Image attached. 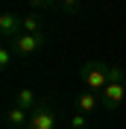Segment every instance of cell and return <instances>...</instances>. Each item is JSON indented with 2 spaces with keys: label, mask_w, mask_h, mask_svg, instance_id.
Wrapping results in <instances>:
<instances>
[{
  "label": "cell",
  "mask_w": 126,
  "mask_h": 129,
  "mask_svg": "<svg viewBox=\"0 0 126 129\" xmlns=\"http://www.w3.org/2000/svg\"><path fill=\"white\" fill-rule=\"evenodd\" d=\"M79 79L85 82L88 91H97V94H100V91L109 85V64L100 62V59H91V62H85L79 68Z\"/></svg>",
  "instance_id": "cell-1"
},
{
  "label": "cell",
  "mask_w": 126,
  "mask_h": 129,
  "mask_svg": "<svg viewBox=\"0 0 126 129\" xmlns=\"http://www.w3.org/2000/svg\"><path fill=\"white\" fill-rule=\"evenodd\" d=\"M47 44V35L44 32H21L18 38H12L6 44L15 56H32V53H38L41 47Z\"/></svg>",
  "instance_id": "cell-2"
},
{
  "label": "cell",
  "mask_w": 126,
  "mask_h": 129,
  "mask_svg": "<svg viewBox=\"0 0 126 129\" xmlns=\"http://www.w3.org/2000/svg\"><path fill=\"white\" fill-rule=\"evenodd\" d=\"M56 123H59V117H56V106L53 100H38V106L29 112V126L26 129H56Z\"/></svg>",
  "instance_id": "cell-3"
},
{
  "label": "cell",
  "mask_w": 126,
  "mask_h": 129,
  "mask_svg": "<svg viewBox=\"0 0 126 129\" xmlns=\"http://www.w3.org/2000/svg\"><path fill=\"white\" fill-rule=\"evenodd\" d=\"M123 100H126V82H109V85L100 91V106L106 109V112L120 109Z\"/></svg>",
  "instance_id": "cell-4"
},
{
  "label": "cell",
  "mask_w": 126,
  "mask_h": 129,
  "mask_svg": "<svg viewBox=\"0 0 126 129\" xmlns=\"http://www.w3.org/2000/svg\"><path fill=\"white\" fill-rule=\"evenodd\" d=\"M0 32H3V38H6V44L12 38H18V35H21V18L15 15V12H3V15H0Z\"/></svg>",
  "instance_id": "cell-5"
},
{
  "label": "cell",
  "mask_w": 126,
  "mask_h": 129,
  "mask_svg": "<svg viewBox=\"0 0 126 129\" xmlns=\"http://www.w3.org/2000/svg\"><path fill=\"white\" fill-rule=\"evenodd\" d=\"M100 109V94L97 91H82V94L76 97V112H82V114H91V112H97Z\"/></svg>",
  "instance_id": "cell-6"
},
{
  "label": "cell",
  "mask_w": 126,
  "mask_h": 129,
  "mask_svg": "<svg viewBox=\"0 0 126 129\" xmlns=\"http://www.w3.org/2000/svg\"><path fill=\"white\" fill-rule=\"evenodd\" d=\"M6 123L9 126H29V112H26V109H21V106H12V109H9L6 112Z\"/></svg>",
  "instance_id": "cell-7"
},
{
  "label": "cell",
  "mask_w": 126,
  "mask_h": 129,
  "mask_svg": "<svg viewBox=\"0 0 126 129\" xmlns=\"http://www.w3.org/2000/svg\"><path fill=\"white\" fill-rule=\"evenodd\" d=\"M38 100H41V97L35 94L32 88H21V91H18V97H15V106H21V109H26V112H32V109L38 106Z\"/></svg>",
  "instance_id": "cell-8"
},
{
  "label": "cell",
  "mask_w": 126,
  "mask_h": 129,
  "mask_svg": "<svg viewBox=\"0 0 126 129\" xmlns=\"http://www.w3.org/2000/svg\"><path fill=\"white\" fill-rule=\"evenodd\" d=\"M21 29H24V32H41V18L35 15V12L24 15V18H21Z\"/></svg>",
  "instance_id": "cell-9"
},
{
  "label": "cell",
  "mask_w": 126,
  "mask_h": 129,
  "mask_svg": "<svg viewBox=\"0 0 126 129\" xmlns=\"http://www.w3.org/2000/svg\"><path fill=\"white\" fill-rule=\"evenodd\" d=\"M71 129H88V114L76 112V114L71 117Z\"/></svg>",
  "instance_id": "cell-10"
},
{
  "label": "cell",
  "mask_w": 126,
  "mask_h": 129,
  "mask_svg": "<svg viewBox=\"0 0 126 129\" xmlns=\"http://www.w3.org/2000/svg\"><path fill=\"white\" fill-rule=\"evenodd\" d=\"M123 79H126L123 68H117V64H109V82H123Z\"/></svg>",
  "instance_id": "cell-11"
},
{
  "label": "cell",
  "mask_w": 126,
  "mask_h": 129,
  "mask_svg": "<svg viewBox=\"0 0 126 129\" xmlns=\"http://www.w3.org/2000/svg\"><path fill=\"white\" fill-rule=\"evenodd\" d=\"M12 59H15V53H12L9 47H3V50H0V68H3V71H9V64H12Z\"/></svg>",
  "instance_id": "cell-12"
},
{
  "label": "cell",
  "mask_w": 126,
  "mask_h": 129,
  "mask_svg": "<svg viewBox=\"0 0 126 129\" xmlns=\"http://www.w3.org/2000/svg\"><path fill=\"white\" fill-rule=\"evenodd\" d=\"M35 9H44V6H62V0H29Z\"/></svg>",
  "instance_id": "cell-13"
},
{
  "label": "cell",
  "mask_w": 126,
  "mask_h": 129,
  "mask_svg": "<svg viewBox=\"0 0 126 129\" xmlns=\"http://www.w3.org/2000/svg\"><path fill=\"white\" fill-rule=\"evenodd\" d=\"M6 129H21V126H6ZM24 129H26V126H24Z\"/></svg>",
  "instance_id": "cell-14"
}]
</instances>
